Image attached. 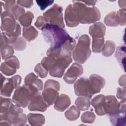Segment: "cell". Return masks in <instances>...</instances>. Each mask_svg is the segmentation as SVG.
<instances>
[{"instance_id": "cell-23", "label": "cell", "mask_w": 126, "mask_h": 126, "mask_svg": "<svg viewBox=\"0 0 126 126\" xmlns=\"http://www.w3.org/2000/svg\"><path fill=\"white\" fill-rule=\"evenodd\" d=\"M28 120L31 125L40 126L45 122L44 116L40 114L29 113L28 115Z\"/></svg>"}, {"instance_id": "cell-25", "label": "cell", "mask_w": 126, "mask_h": 126, "mask_svg": "<svg viewBox=\"0 0 126 126\" xmlns=\"http://www.w3.org/2000/svg\"><path fill=\"white\" fill-rule=\"evenodd\" d=\"M115 56L119 63L123 67L124 71H125V46H120L118 47Z\"/></svg>"}, {"instance_id": "cell-28", "label": "cell", "mask_w": 126, "mask_h": 126, "mask_svg": "<svg viewBox=\"0 0 126 126\" xmlns=\"http://www.w3.org/2000/svg\"><path fill=\"white\" fill-rule=\"evenodd\" d=\"M75 104L79 110L85 111L89 108L90 102L89 98L82 96L79 97L76 99Z\"/></svg>"}, {"instance_id": "cell-15", "label": "cell", "mask_w": 126, "mask_h": 126, "mask_svg": "<svg viewBox=\"0 0 126 126\" xmlns=\"http://www.w3.org/2000/svg\"><path fill=\"white\" fill-rule=\"evenodd\" d=\"M4 2L5 3H2V1H0L1 5L5 11L10 12L16 20H18L19 18L25 13V10L23 8L20 6L18 4H16V1L5 0Z\"/></svg>"}, {"instance_id": "cell-42", "label": "cell", "mask_w": 126, "mask_h": 126, "mask_svg": "<svg viewBox=\"0 0 126 126\" xmlns=\"http://www.w3.org/2000/svg\"><path fill=\"white\" fill-rule=\"evenodd\" d=\"M117 97L119 99H124L126 98V89L125 87L123 88H118L117 89Z\"/></svg>"}, {"instance_id": "cell-22", "label": "cell", "mask_w": 126, "mask_h": 126, "mask_svg": "<svg viewBox=\"0 0 126 126\" xmlns=\"http://www.w3.org/2000/svg\"><path fill=\"white\" fill-rule=\"evenodd\" d=\"M125 115L126 111H121L119 110L117 114L109 116V118L113 126H125Z\"/></svg>"}, {"instance_id": "cell-20", "label": "cell", "mask_w": 126, "mask_h": 126, "mask_svg": "<svg viewBox=\"0 0 126 126\" xmlns=\"http://www.w3.org/2000/svg\"><path fill=\"white\" fill-rule=\"evenodd\" d=\"M71 100L69 97L65 94H61L55 102L54 108L58 111H64L70 104Z\"/></svg>"}, {"instance_id": "cell-11", "label": "cell", "mask_w": 126, "mask_h": 126, "mask_svg": "<svg viewBox=\"0 0 126 126\" xmlns=\"http://www.w3.org/2000/svg\"><path fill=\"white\" fill-rule=\"evenodd\" d=\"M20 67V63L18 58L12 56L5 60L0 66L1 71L7 76H10L16 72V70Z\"/></svg>"}, {"instance_id": "cell-45", "label": "cell", "mask_w": 126, "mask_h": 126, "mask_svg": "<svg viewBox=\"0 0 126 126\" xmlns=\"http://www.w3.org/2000/svg\"><path fill=\"white\" fill-rule=\"evenodd\" d=\"M82 2L84 3H85V4H87L89 5H94L95 4V3L96 2V1L91 0V1H82Z\"/></svg>"}, {"instance_id": "cell-5", "label": "cell", "mask_w": 126, "mask_h": 126, "mask_svg": "<svg viewBox=\"0 0 126 126\" xmlns=\"http://www.w3.org/2000/svg\"><path fill=\"white\" fill-rule=\"evenodd\" d=\"M90 39L88 35L81 36L72 53L74 60L79 63H84L90 57L91 51L90 47Z\"/></svg>"}, {"instance_id": "cell-24", "label": "cell", "mask_w": 126, "mask_h": 126, "mask_svg": "<svg viewBox=\"0 0 126 126\" xmlns=\"http://www.w3.org/2000/svg\"><path fill=\"white\" fill-rule=\"evenodd\" d=\"M37 35L38 32L33 26L23 28V36L28 41L34 40Z\"/></svg>"}, {"instance_id": "cell-9", "label": "cell", "mask_w": 126, "mask_h": 126, "mask_svg": "<svg viewBox=\"0 0 126 126\" xmlns=\"http://www.w3.org/2000/svg\"><path fill=\"white\" fill-rule=\"evenodd\" d=\"M21 80V77L19 75L13 76L10 78H5L1 74V95L6 97H10L13 89H16L19 86Z\"/></svg>"}, {"instance_id": "cell-31", "label": "cell", "mask_w": 126, "mask_h": 126, "mask_svg": "<svg viewBox=\"0 0 126 126\" xmlns=\"http://www.w3.org/2000/svg\"><path fill=\"white\" fill-rule=\"evenodd\" d=\"M104 38H93L92 42V51L94 53H100L104 45Z\"/></svg>"}, {"instance_id": "cell-13", "label": "cell", "mask_w": 126, "mask_h": 126, "mask_svg": "<svg viewBox=\"0 0 126 126\" xmlns=\"http://www.w3.org/2000/svg\"><path fill=\"white\" fill-rule=\"evenodd\" d=\"M48 107V106L44 101L42 94L37 92L30 100L28 109L31 111L44 112Z\"/></svg>"}, {"instance_id": "cell-44", "label": "cell", "mask_w": 126, "mask_h": 126, "mask_svg": "<svg viewBox=\"0 0 126 126\" xmlns=\"http://www.w3.org/2000/svg\"><path fill=\"white\" fill-rule=\"evenodd\" d=\"M126 0H119L118 1V3L120 6L123 9H126Z\"/></svg>"}, {"instance_id": "cell-27", "label": "cell", "mask_w": 126, "mask_h": 126, "mask_svg": "<svg viewBox=\"0 0 126 126\" xmlns=\"http://www.w3.org/2000/svg\"><path fill=\"white\" fill-rule=\"evenodd\" d=\"M116 47L115 43L110 40H107L104 44L102 49V54L105 57L111 56L115 51Z\"/></svg>"}, {"instance_id": "cell-26", "label": "cell", "mask_w": 126, "mask_h": 126, "mask_svg": "<svg viewBox=\"0 0 126 126\" xmlns=\"http://www.w3.org/2000/svg\"><path fill=\"white\" fill-rule=\"evenodd\" d=\"M34 18V15L31 11H27L23 14L18 19L20 23L24 27H28L31 25Z\"/></svg>"}, {"instance_id": "cell-7", "label": "cell", "mask_w": 126, "mask_h": 126, "mask_svg": "<svg viewBox=\"0 0 126 126\" xmlns=\"http://www.w3.org/2000/svg\"><path fill=\"white\" fill-rule=\"evenodd\" d=\"M60 85L59 83L53 80H48L44 84L42 93V97L48 107L52 105L59 97Z\"/></svg>"}, {"instance_id": "cell-8", "label": "cell", "mask_w": 126, "mask_h": 126, "mask_svg": "<svg viewBox=\"0 0 126 126\" xmlns=\"http://www.w3.org/2000/svg\"><path fill=\"white\" fill-rule=\"evenodd\" d=\"M43 18L49 24L57 26L62 28L65 27L63 15V8L57 4H55L51 8L43 13Z\"/></svg>"}, {"instance_id": "cell-3", "label": "cell", "mask_w": 126, "mask_h": 126, "mask_svg": "<svg viewBox=\"0 0 126 126\" xmlns=\"http://www.w3.org/2000/svg\"><path fill=\"white\" fill-rule=\"evenodd\" d=\"M72 61L71 57H48L43 58L41 63L51 76L61 77Z\"/></svg>"}, {"instance_id": "cell-34", "label": "cell", "mask_w": 126, "mask_h": 126, "mask_svg": "<svg viewBox=\"0 0 126 126\" xmlns=\"http://www.w3.org/2000/svg\"><path fill=\"white\" fill-rule=\"evenodd\" d=\"M12 104V101L9 98L0 97V113L2 114L7 111Z\"/></svg>"}, {"instance_id": "cell-37", "label": "cell", "mask_w": 126, "mask_h": 126, "mask_svg": "<svg viewBox=\"0 0 126 126\" xmlns=\"http://www.w3.org/2000/svg\"><path fill=\"white\" fill-rule=\"evenodd\" d=\"M35 71L37 74L41 78H44L46 77L48 74V71L44 68L41 63H38L34 68Z\"/></svg>"}, {"instance_id": "cell-32", "label": "cell", "mask_w": 126, "mask_h": 126, "mask_svg": "<svg viewBox=\"0 0 126 126\" xmlns=\"http://www.w3.org/2000/svg\"><path fill=\"white\" fill-rule=\"evenodd\" d=\"M1 55L3 60H6L13 56L14 50L13 46L9 44H6L0 48Z\"/></svg>"}, {"instance_id": "cell-1", "label": "cell", "mask_w": 126, "mask_h": 126, "mask_svg": "<svg viewBox=\"0 0 126 126\" xmlns=\"http://www.w3.org/2000/svg\"><path fill=\"white\" fill-rule=\"evenodd\" d=\"M43 37L53 50L62 47L71 37L66 31L57 26L47 24L42 30Z\"/></svg>"}, {"instance_id": "cell-4", "label": "cell", "mask_w": 126, "mask_h": 126, "mask_svg": "<svg viewBox=\"0 0 126 126\" xmlns=\"http://www.w3.org/2000/svg\"><path fill=\"white\" fill-rule=\"evenodd\" d=\"M1 30L4 32L9 39L10 44H11L21 34V27L12 14L7 11L1 13Z\"/></svg>"}, {"instance_id": "cell-43", "label": "cell", "mask_w": 126, "mask_h": 126, "mask_svg": "<svg viewBox=\"0 0 126 126\" xmlns=\"http://www.w3.org/2000/svg\"><path fill=\"white\" fill-rule=\"evenodd\" d=\"M119 84L120 86L126 87V75L124 74L123 76H122L119 80Z\"/></svg>"}, {"instance_id": "cell-38", "label": "cell", "mask_w": 126, "mask_h": 126, "mask_svg": "<svg viewBox=\"0 0 126 126\" xmlns=\"http://www.w3.org/2000/svg\"><path fill=\"white\" fill-rule=\"evenodd\" d=\"M36 2L41 10H44L47 7L51 5L54 3L53 0H36Z\"/></svg>"}, {"instance_id": "cell-40", "label": "cell", "mask_w": 126, "mask_h": 126, "mask_svg": "<svg viewBox=\"0 0 126 126\" xmlns=\"http://www.w3.org/2000/svg\"><path fill=\"white\" fill-rule=\"evenodd\" d=\"M17 2L18 5L26 8H30L33 5L32 0H18Z\"/></svg>"}, {"instance_id": "cell-35", "label": "cell", "mask_w": 126, "mask_h": 126, "mask_svg": "<svg viewBox=\"0 0 126 126\" xmlns=\"http://www.w3.org/2000/svg\"><path fill=\"white\" fill-rule=\"evenodd\" d=\"M95 119V115L92 112H86L84 113L81 117V121L83 123H92Z\"/></svg>"}, {"instance_id": "cell-16", "label": "cell", "mask_w": 126, "mask_h": 126, "mask_svg": "<svg viewBox=\"0 0 126 126\" xmlns=\"http://www.w3.org/2000/svg\"><path fill=\"white\" fill-rule=\"evenodd\" d=\"M89 81L92 93L93 94L100 92L101 89L103 88L105 84V81L104 78L95 74H92L89 77Z\"/></svg>"}, {"instance_id": "cell-21", "label": "cell", "mask_w": 126, "mask_h": 126, "mask_svg": "<svg viewBox=\"0 0 126 126\" xmlns=\"http://www.w3.org/2000/svg\"><path fill=\"white\" fill-rule=\"evenodd\" d=\"M25 84L32 86L38 91H41L43 89V83L41 80L38 78L33 73H30L28 74L25 78Z\"/></svg>"}, {"instance_id": "cell-41", "label": "cell", "mask_w": 126, "mask_h": 126, "mask_svg": "<svg viewBox=\"0 0 126 126\" xmlns=\"http://www.w3.org/2000/svg\"><path fill=\"white\" fill-rule=\"evenodd\" d=\"M9 44V40L7 36L4 32H1L0 33V48L6 44Z\"/></svg>"}, {"instance_id": "cell-6", "label": "cell", "mask_w": 126, "mask_h": 126, "mask_svg": "<svg viewBox=\"0 0 126 126\" xmlns=\"http://www.w3.org/2000/svg\"><path fill=\"white\" fill-rule=\"evenodd\" d=\"M38 92L35 88L25 84L16 89L12 97V101L16 105L25 108Z\"/></svg>"}, {"instance_id": "cell-10", "label": "cell", "mask_w": 126, "mask_h": 126, "mask_svg": "<svg viewBox=\"0 0 126 126\" xmlns=\"http://www.w3.org/2000/svg\"><path fill=\"white\" fill-rule=\"evenodd\" d=\"M75 94L77 96H82L91 98L93 95L92 93L89 79L82 77L74 84Z\"/></svg>"}, {"instance_id": "cell-17", "label": "cell", "mask_w": 126, "mask_h": 126, "mask_svg": "<svg viewBox=\"0 0 126 126\" xmlns=\"http://www.w3.org/2000/svg\"><path fill=\"white\" fill-rule=\"evenodd\" d=\"M104 100L105 96L103 94H99L95 96L91 101V105L94 108L95 113L99 116L104 115Z\"/></svg>"}, {"instance_id": "cell-2", "label": "cell", "mask_w": 126, "mask_h": 126, "mask_svg": "<svg viewBox=\"0 0 126 126\" xmlns=\"http://www.w3.org/2000/svg\"><path fill=\"white\" fill-rule=\"evenodd\" d=\"M72 7L79 23L91 24L100 19V13L96 7H87L82 1H72Z\"/></svg>"}, {"instance_id": "cell-36", "label": "cell", "mask_w": 126, "mask_h": 126, "mask_svg": "<svg viewBox=\"0 0 126 126\" xmlns=\"http://www.w3.org/2000/svg\"><path fill=\"white\" fill-rule=\"evenodd\" d=\"M116 18L118 25L123 26L126 24V9H120L116 12Z\"/></svg>"}, {"instance_id": "cell-33", "label": "cell", "mask_w": 126, "mask_h": 126, "mask_svg": "<svg viewBox=\"0 0 126 126\" xmlns=\"http://www.w3.org/2000/svg\"><path fill=\"white\" fill-rule=\"evenodd\" d=\"M11 44L17 51L24 50L26 47V42L22 37H18Z\"/></svg>"}, {"instance_id": "cell-18", "label": "cell", "mask_w": 126, "mask_h": 126, "mask_svg": "<svg viewBox=\"0 0 126 126\" xmlns=\"http://www.w3.org/2000/svg\"><path fill=\"white\" fill-rule=\"evenodd\" d=\"M105 27L101 22L96 23L89 28V34L93 38H103L105 33Z\"/></svg>"}, {"instance_id": "cell-30", "label": "cell", "mask_w": 126, "mask_h": 126, "mask_svg": "<svg viewBox=\"0 0 126 126\" xmlns=\"http://www.w3.org/2000/svg\"><path fill=\"white\" fill-rule=\"evenodd\" d=\"M104 22L108 26L116 27L118 26L116 18V12L112 11L107 14L104 18Z\"/></svg>"}, {"instance_id": "cell-29", "label": "cell", "mask_w": 126, "mask_h": 126, "mask_svg": "<svg viewBox=\"0 0 126 126\" xmlns=\"http://www.w3.org/2000/svg\"><path fill=\"white\" fill-rule=\"evenodd\" d=\"M80 111L74 105L71 106L65 113V116L67 119L69 121H74L76 120L80 116Z\"/></svg>"}, {"instance_id": "cell-39", "label": "cell", "mask_w": 126, "mask_h": 126, "mask_svg": "<svg viewBox=\"0 0 126 126\" xmlns=\"http://www.w3.org/2000/svg\"><path fill=\"white\" fill-rule=\"evenodd\" d=\"M48 23L46 22L45 19H44L43 17L42 16H39L37 20L36 21L35 23V26L39 30H42V29Z\"/></svg>"}, {"instance_id": "cell-14", "label": "cell", "mask_w": 126, "mask_h": 126, "mask_svg": "<svg viewBox=\"0 0 126 126\" xmlns=\"http://www.w3.org/2000/svg\"><path fill=\"white\" fill-rule=\"evenodd\" d=\"M104 111L108 117L117 114L119 111V102L113 95L105 96Z\"/></svg>"}, {"instance_id": "cell-12", "label": "cell", "mask_w": 126, "mask_h": 126, "mask_svg": "<svg viewBox=\"0 0 126 126\" xmlns=\"http://www.w3.org/2000/svg\"><path fill=\"white\" fill-rule=\"evenodd\" d=\"M83 72V68L80 64L74 63L65 73L63 79L67 84H73L78 76H80Z\"/></svg>"}, {"instance_id": "cell-19", "label": "cell", "mask_w": 126, "mask_h": 126, "mask_svg": "<svg viewBox=\"0 0 126 126\" xmlns=\"http://www.w3.org/2000/svg\"><path fill=\"white\" fill-rule=\"evenodd\" d=\"M65 20L66 25L69 27L77 26L79 23L72 5H68L65 11Z\"/></svg>"}]
</instances>
